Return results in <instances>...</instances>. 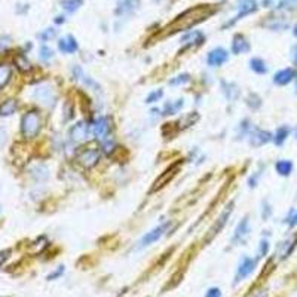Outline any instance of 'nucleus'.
Here are the masks:
<instances>
[{"label":"nucleus","instance_id":"nucleus-1","mask_svg":"<svg viewBox=\"0 0 297 297\" xmlns=\"http://www.w3.org/2000/svg\"><path fill=\"white\" fill-rule=\"evenodd\" d=\"M216 13V7H213V4H199L193 9H189L186 12H183L181 15H178L169 25H168V31L169 33H175L180 30H189L193 25L208 19L211 15Z\"/></svg>","mask_w":297,"mask_h":297},{"label":"nucleus","instance_id":"nucleus-2","mask_svg":"<svg viewBox=\"0 0 297 297\" xmlns=\"http://www.w3.org/2000/svg\"><path fill=\"white\" fill-rule=\"evenodd\" d=\"M40 127H42V121H40V116L37 112L34 110H30L27 112L22 119H21V134L25 137V139H34L39 131H40Z\"/></svg>","mask_w":297,"mask_h":297},{"label":"nucleus","instance_id":"nucleus-3","mask_svg":"<svg viewBox=\"0 0 297 297\" xmlns=\"http://www.w3.org/2000/svg\"><path fill=\"white\" fill-rule=\"evenodd\" d=\"M100 150L95 148H82L77 154H76V160L85 166V168H92L98 163L100 160Z\"/></svg>","mask_w":297,"mask_h":297},{"label":"nucleus","instance_id":"nucleus-4","mask_svg":"<svg viewBox=\"0 0 297 297\" xmlns=\"http://www.w3.org/2000/svg\"><path fill=\"white\" fill-rule=\"evenodd\" d=\"M180 165H181V162L178 160V162H175V163H172L171 166H168L156 180H154V183H153V186H151V189H150V192H156V190H159V189H162L163 186H166L175 175H177V172H178V169H180Z\"/></svg>","mask_w":297,"mask_h":297},{"label":"nucleus","instance_id":"nucleus-5","mask_svg":"<svg viewBox=\"0 0 297 297\" xmlns=\"http://www.w3.org/2000/svg\"><path fill=\"white\" fill-rule=\"evenodd\" d=\"M34 98L43 106H52L57 100V94L49 85H40L34 89Z\"/></svg>","mask_w":297,"mask_h":297},{"label":"nucleus","instance_id":"nucleus-6","mask_svg":"<svg viewBox=\"0 0 297 297\" xmlns=\"http://www.w3.org/2000/svg\"><path fill=\"white\" fill-rule=\"evenodd\" d=\"M256 263L257 260L256 259H251V257H244L238 266V271H236V275H235V284H239L241 281H244L245 278H248L254 269H256Z\"/></svg>","mask_w":297,"mask_h":297},{"label":"nucleus","instance_id":"nucleus-7","mask_svg":"<svg viewBox=\"0 0 297 297\" xmlns=\"http://www.w3.org/2000/svg\"><path fill=\"white\" fill-rule=\"evenodd\" d=\"M168 226H169V223L165 222V223L159 224L157 227H154V229H151L150 232H148V233L140 239V242H139V248H146V247H148V245L154 244L156 241H159V239L162 238V235L165 233V230H166Z\"/></svg>","mask_w":297,"mask_h":297},{"label":"nucleus","instance_id":"nucleus-8","mask_svg":"<svg viewBox=\"0 0 297 297\" xmlns=\"http://www.w3.org/2000/svg\"><path fill=\"white\" fill-rule=\"evenodd\" d=\"M274 137L269 131H263V130H259V128H254L248 133V143L253 146V148H260V146H265L268 145L269 142H272Z\"/></svg>","mask_w":297,"mask_h":297},{"label":"nucleus","instance_id":"nucleus-9","mask_svg":"<svg viewBox=\"0 0 297 297\" xmlns=\"http://www.w3.org/2000/svg\"><path fill=\"white\" fill-rule=\"evenodd\" d=\"M257 7H259V6H257V1H256V0H239V4H238V13H236L235 18H233L230 22H227L226 25H233L236 21H239V19H242L244 16H247V15L256 12ZM226 25H224V27H226Z\"/></svg>","mask_w":297,"mask_h":297},{"label":"nucleus","instance_id":"nucleus-10","mask_svg":"<svg viewBox=\"0 0 297 297\" xmlns=\"http://www.w3.org/2000/svg\"><path fill=\"white\" fill-rule=\"evenodd\" d=\"M229 60V52L224 48H214L207 55V64L210 67H220Z\"/></svg>","mask_w":297,"mask_h":297},{"label":"nucleus","instance_id":"nucleus-11","mask_svg":"<svg viewBox=\"0 0 297 297\" xmlns=\"http://www.w3.org/2000/svg\"><path fill=\"white\" fill-rule=\"evenodd\" d=\"M109 131H110V125H109V119L101 116L98 118L94 125H92V134L97 140L100 142H104L107 137H109Z\"/></svg>","mask_w":297,"mask_h":297},{"label":"nucleus","instance_id":"nucleus-12","mask_svg":"<svg viewBox=\"0 0 297 297\" xmlns=\"http://www.w3.org/2000/svg\"><path fill=\"white\" fill-rule=\"evenodd\" d=\"M232 210H233V204H230L229 207H226V210L220 214V217L217 219V222L210 227V230H208V241L210 239H213L217 233H220V230L224 227V224H226V222H227V219H229V216L232 214Z\"/></svg>","mask_w":297,"mask_h":297},{"label":"nucleus","instance_id":"nucleus-13","mask_svg":"<svg viewBox=\"0 0 297 297\" xmlns=\"http://www.w3.org/2000/svg\"><path fill=\"white\" fill-rule=\"evenodd\" d=\"M88 137H89L88 124L77 122L76 125H73L70 128V139H72V142H74V143H83V142L88 140Z\"/></svg>","mask_w":297,"mask_h":297},{"label":"nucleus","instance_id":"nucleus-14","mask_svg":"<svg viewBox=\"0 0 297 297\" xmlns=\"http://www.w3.org/2000/svg\"><path fill=\"white\" fill-rule=\"evenodd\" d=\"M248 235H250V220H248V217H244L238 223L232 241H233V244H244L245 239L248 238Z\"/></svg>","mask_w":297,"mask_h":297},{"label":"nucleus","instance_id":"nucleus-15","mask_svg":"<svg viewBox=\"0 0 297 297\" xmlns=\"http://www.w3.org/2000/svg\"><path fill=\"white\" fill-rule=\"evenodd\" d=\"M295 79H296V70L292 69V67H287V69H283V70L275 73L274 83L278 85V86H286L290 82H293Z\"/></svg>","mask_w":297,"mask_h":297},{"label":"nucleus","instance_id":"nucleus-16","mask_svg":"<svg viewBox=\"0 0 297 297\" xmlns=\"http://www.w3.org/2000/svg\"><path fill=\"white\" fill-rule=\"evenodd\" d=\"M140 6V0H118L116 3V15L125 16L131 15L134 10H137Z\"/></svg>","mask_w":297,"mask_h":297},{"label":"nucleus","instance_id":"nucleus-17","mask_svg":"<svg viewBox=\"0 0 297 297\" xmlns=\"http://www.w3.org/2000/svg\"><path fill=\"white\" fill-rule=\"evenodd\" d=\"M296 245H297V236H295V238H289V239L283 241V242L278 245V253H277V256H278L281 260L289 259V257L292 256V253L295 251Z\"/></svg>","mask_w":297,"mask_h":297},{"label":"nucleus","instance_id":"nucleus-18","mask_svg":"<svg viewBox=\"0 0 297 297\" xmlns=\"http://www.w3.org/2000/svg\"><path fill=\"white\" fill-rule=\"evenodd\" d=\"M58 49H60L63 54H74V52H77L79 45H77V40H76L73 36H66V37H63V39H60V42H58Z\"/></svg>","mask_w":297,"mask_h":297},{"label":"nucleus","instance_id":"nucleus-19","mask_svg":"<svg viewBox=\"0 0 297 297\" xmlns=\"http://www.w3.org/2000/svg\"><path fill=\"white\" fill-rule=\"evenodd\" d=\"M250 51V43L248 40L245 39V36L242 34H236L232 40V52L235 55H239V54H245Z\"/></svg>","mask_w":297,"mask_h":297},{"label":"nucleus","instance_id":"nucleus-20","mask_svg":"<svg viewBox=\"0 0 297 297\" xmlns=\"http://www.w3.org/2000/svg\"><path fill=\"white\" fill-rule=\"evenodd\" d=\"M293 168H295V165H293V162L289 160V159H281V160H278V162L275 163L277 172H278L280 175H283V177H289V175L293 172Z\"/></svg>","mask_w":297,"mask_h":297},{"label":"nucleus","instance_id":"nucleus-21","mask_svg":"<svg viewBox=\"0 0 297 297\" xmlns=\"http://www.w3.org/2000/svg\"><path fill=\"white\" fill-rule=\"evenodd\" d=\"M204 34L201 33V31H190V33H187L183 39H181V42H184V43H187L189 46H192V45H201L202 42H204Z\"/></svg>","mask_w":297,"mask_h":297},{"label":"nucleus","instance_id":"nucleus-22","mask_svg":"<svg viewBox=\"0 0 297 297\" xmlns=\"http://www.w3.org/2000/svg\"><path fill=\"white\" fill-rule=\"evenodd\" d=\"M250 69L257 74H266L268 73V66L262 58H251L250 60Z\"/></svg>","mask_w":297,"mask_h":297},{"label":"nucleus","instance_id":"nucleus-23","mask_svg":"<svg viewBox=\"0 0 297 297\" xmlns=\"http://www.w3.org/2000/svg\"><path fill=\"white\" fill-rule=\"evenodd\" d=\"M290 128L289 127H280L278 130H277V133H275V136H274V142H275V145L277 146H283L284 143H286V140L289 139V136H290Z\"/></svg>","mask_w":297,"mask_h":297},{"label":"nucleus","instance_id":"nucleus-24","mask_svg":"<svg viewBox=\"0 0 297 297\" xmlns=\"http://www.w3.org/2000/svg\"><path fill=\"white\" fill-rule=\"evenodd\" d=\"M18 104L15 100H6L0 104V116H10L15 113Z\"/></svg>","mask_w":297,"mask_h":297},{"label":"nucleus","instance_id":"nucleus-25","mask_svg":"<svg viewBox=\"0 0 297 297\" xmlns=\"http://www.w3.org/2000/svg\"><path fill=\"white\" fill-rule=\"evenodd\" d=\"M12 76V67L7 64H0V89H3Z\"/></svg>","mask_w":297,"mask_h":297},{"label":"nucleus","instance_id":"nucleus-26","mask_svg":"<svg viewBox=\"0 0 297 297\" xmlns=\"http://www.w3.org/2000/svg\"><path fill=\"white\" fill-rule=\"evenodd\" d=\"M265 25L266 27H269L271 30H284V28H287L289 27V22L284 19V18H271L268 22H265Z\"/></svg>","mask_w":297,"mask_h":297},{"label":"nucleus","instance_id":"nucleus-27","mask_svg":"<svg viewBox=\"0 0 297 297\" xmlns=\"http://www.w3.org/2000/svg\"><path fill=\"white\" fill-rule=\"evenodd\" d=\"M15 66L18 67V70L19 72H22V73H28V72H31V64H30V61L24 57V55H18V57H15Z\"/></svg>","mask_w":297,"mask_h":297},{"label":"nucleus","instance_id":"nucleus-28","mask_svg":"<svg viewBox=\"0 0 297 297\" xmlns=\"http://www.w3.org/2000/svg\"><path fill=\"white\" fill-rule=\"evenodd\" d=\"M184 106L183 100H177L175 103H166L163 107V115H175Z\"/></svg>","mask_w":297,"mask_h":297},{"label":"nucleus","instance_id":"nucleus-29","mask_svg":"<svg viewBox=\"0 0 297 297\" xmlns=\"http://www.w3.org/2000/svg\"><path fill=\"white\" fill-rule=\"evenodd\" d=\"M61 6L64 10H67L69 13H74L80 6H82V0H63Z\"/></svg>","mask_w":297,"mask_h":297},{"label":"nucleus","instance_id":"nucleus-30","mask_svg":"<svg viewBox=\"0 0 297 297\" xmlns=\"http://www.w3.org/2000/svg\"><path fill=\"white\" fill-rule=\"evenodd\" d=\"M189 82H190V74L183 73V74H178V76L172 77L171 80H168V85H171V86H180V85H186Z\"/></svg>","mask_w":297,"mask_h":297},{"label":"nucleus","instance_id":"nucleus-31","mask_svg":"<svg viewBox=\"0 0 297 297\" xmlns=\"http://www.w3.org/2000/svg\"><path fill=\"white\" fill-rule=\"evenodd\" d=\"M31 247L34 248V253H42V251L48 247V239H46L45 236H40V238H37V239L33 242Z\"/></svg>","mask_w":297,"mask_h":297},{"label":"nucleus","instance_id":"nucleus-32","mask_svg":"<svg viewBox=\"0 0 297 297\" xmlns=\"http://www.w3.org/2000/svg\"><path fill=\"white\" fill-rule=\"evenodd\" d=\"M223 86H226L224 92H226V97L229 100H235L238 97V89H236V86L233 83H224L223 82Z\"/></svg>","mask_w":297,"mask_h":297},{"label":"nucleus","instance_id":"nucleus-33","mask_svg":"<svg viewBox=\"0 0 297 297\" xmlns=\"http://www.w3.org/2000/svg\"><path fill=\"white\" fill-rule=\"evenodd\" d=\"M52 57H54V52H52L51 48H48V46H42V48H40V51H39V58H40L42 61H49Z\"/></svg>","mask_w":297,"mask_h":297},{"label":"nucleus","instance_id":"nucleus-34","mask_svg":"<svg viewBox=\"0 0 297 297\" xmlns=\"http://www.w3.org/2000/svg\"><path fill=\"white\" fill-rule=\"evenodd\" d=\"M162 95H163V92H162V89H157V91H153L151 94H148V98H146V103L148 104H153V103H157L160 98H162Z\"/></svg>","mask_w":297,"mask_h":297},{"label":"nucleus","instance_id":"nucleus-35","mask_svg":"<svg viewBox=\"0 0 297 297\" xmlns=\"http://www.w3.org/2000/svg\"><path fill=\"white\" fill-rule=\"evenodd\" d=\"M297 6V0H281L278 3V9H295Z\"/></svg>","mask_w":297,"mask_h":297},{"label":"nucleus","instance_id":"nucleus-36","mask_svg":"<svg viewBox=\"0 0 297 297\" xmlns=\"http://www.w3.org/2000/svg\"><path fill=\"white\" fill-rule=\"evenodd\" d=\"M55 33H57V31H55L54 28H46L43 33H40V34H39V39H42L43 42H48L49 39L55 37Z\"/></svg>","mask_w":297,"mask_h":297},{"label":"nucleus","instance_id":"nucleus-37","mask_svg":"<svg viewBox=\"0 0 297 297\" xmlns=\"http://www.w3.org/2000/svg\"><path fill=\"white\" fill-rule=\"evenodd\" d=\"M268 251H269V241H268V239H263V241L260 242V247H259V257L266 256Z\"/></svg>","mask_w":297,"mask_h":297},{"label":"nucleus","instance_id":"nucleus-38","mask_svg":"<svg viewBox=\"0 0 297 297\" xmlns=\"http://www.w3.org/2000/svg\"><path fill=\"white\" fill-rule=\"evenodd\" d=\"M64 274V266H60L55 272H52L51 275H48V280L49 281H54V280H57V278H60L61 275Z\"/></svg>","mask_w":297,"mask_h":297},{"label":"nucleus","instance_id":"nucleus-39","mask_svg":"<svg viewBox=\"0 0 297 297\" xmlns=\"http://www.w3.org/2000/svg\"><path fill=\"white\" fill-rule=\"evenodd\" d=\"M205 297H222V292H220V289H217V287H211V289L207 292Z\"/></svg>","mask_w":297,"mask_h":297},{"label":"nucleus","instance_id":"nucleus-40","mask_svg":"<svg viewBox=\"0 0 297 297\" xmlns=\"http://www.w3.org/2000/svg\"><path fill=\"white\" fill-rule=\"evenodd\" d=\"M9 256H10V250H3V251H0V268L6 263V260L9 259Z\"/></svg>","mask_w":297,"mask_h":297},{"label":"nucleus","instance_id":"nucleus-41","mask_svg":"<svg viewBox=\"0 0 297 297\" xmlns=\"http://www.w3.org/2000/svg\"><path fill=\"white\" fill-rule=\"evenodd\" d=\"M271 214H272V210H271V205H268V202H265L263 204V219L266 220V219H269L271 217Z\"/></svg>","mask_w":297,"mask_h":297},{"label":"nucleus","instance_id":"nucleus-42","mask_svg":"<svg viewBox=\"0 0 297 297\" xmlns=\"http://www.w3.org/2000/svg\"><path fill=\"white\" fill-rule=\"evenodd\" d=\"M287 223H289V224H290L292 227H293V226H296V224H297V210L295 211V213H293V216H292V217H290V219L287 220Z\"/></svg>","mask_w":297,"mask_h":297},{"label":"nucleus","instance_id":"nucleus-43","mask_svg":"<svg viewBox=\"0 0 297 297\" xmlns=\"http://www.w3.org/2000/svg\"><path fill=\"white\" fill-rule=\"evenodd\" d=\"M251 297H268V292H265V290H259V292H256V293H254Z\"/></svg>","mask_w":297,"mask_h":297},{"label":"nucleus","instance_id":"nucleus-44","mask_svg":"<svg viewBox=\"0 0 297 297\" xmlns=\"http://www.w3.org/2000/svg\"><path fill=\"white\" fill-rule=\"evenodd\" d=\"M64 21H66V18H64V16H61V15L55 18V22H57V24H61V22H64Z\"/></svg>","mask_w":297,"mask_h":297},{"label":"nucleus","instance_id":"nucleus-45","mask_svg":"<svg viewBox=\"0 0 297 297\" xmlns=\"http://www.w3.org/2000/svg\"><path fill=\"white\" fill-rule=\"evenodd\" d=\"M293 60H295V63H296L297 66V45L293 48Z\"/></svg>","mask_w":297,"mask_h":297},{"label":"nucleus","instance_id":"nucleus-46","mask_svg":"<svg viewBox=\"0 0 297 297\" xmlns=\"http://www.w3.org/2000/svg\"><path fill=\"white\" fill-rule=\"evenodd\" d=\"M293 33H295V36H296V37H297V24H296V25H295V28H293Z\"/></svg>","mask_w":297,"mask_h":297},{"label":"nucleus","instance_id":"nucleus-47","mask_svg":"<svg viewBox=\"0 0 297 297\" xmlns=\"http://www.w3.org/2000/svg\"><path fill=\"white\" fill-rule=\"evenodd\" d=\"M296 92H297V79H296Z\"/></svg>","mask_w":297,"mask_h":297},{"label":"nucleus","instance_id":"nucleus-48","mask_svg":"<svg viewBox=\"0 0 297 297\" xmlns=\"http://www.w3.org/2000/svg\"><path fill=\"white\" fill-rule=\"evenodd\" d=\"M296 137H297V128H296Z\"/></svg>","mask_w":297,"mask_h":297},{"label":"nucleus","instance_id":"nucleus-49","mask_svg":"<svg viewBox=\"0 0 297 297\" xmlns=\"http://www.w3.org/2000/svg\"><path fill=\"white\" fill-rule=\"evenodd\" d=\"M156 1H159V0H156Z\"/></svg>","mask_w":297,"mask_h":297}]
</instances>
